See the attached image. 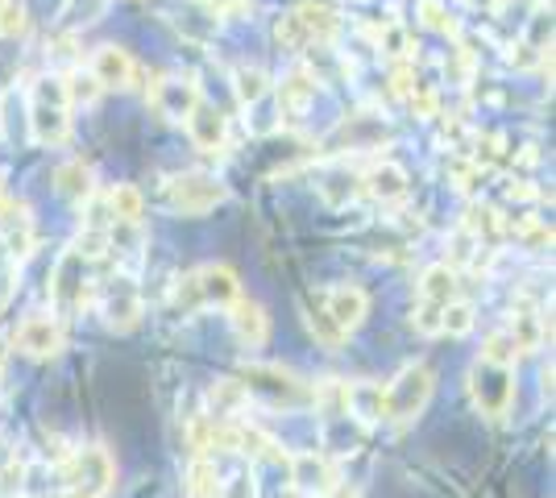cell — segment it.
<instances>
[{"label":"cell","instance_id":"cell-16","mask_svg":"<svg viewBox=\"0 0 556 498\" xmlns=\"http://www.w3.org/2000/svg\"><path fill=\"white\" fill-rule=\"evenodd\" d=\"M503 332L510 336L515 354H532V349H540V341L553 332V324H548V316L535 308L532 299H519V304L510 308V320Z\"/></svg>","mask_w":556,"mask_h":498},{"label":"cell","instance_id":"cell-19","mask_svg":"<svg viewBox=\"0 0 556 498\" xmlns=\"http://www.w3.org/2000/svg\"><path fill=\"white\" fill-rule=\"evenodd\" d=\"M362 188L370 191L378 204H403L407 200V191H412V179H407V170L399 163H382L370 166L366 170V179H362Z\"/></svg>","mask_w":556,"mask_h":498},{"label":"cell","instance_id":"cell-36","mask_svg":"<svg viewBox=\"0 0 556 498\" xmlns=\"http://www.w3.org/2000/svg\"><path fill=\"white\" fill-rule=\"evenodd\" d=\"M378 47L387 50V54H394V59H403L407 50H412V38H407V29L403 25H382V34H378Z\"/></svg>","mask_w":556,"mask_h":498},{"label":"cell","instance_id":"cell-15","mask_svg":"<svg viewBox=\"0 0 556 498\" xmlns=\"http://www.w3.org/2000/svg\"><path fill=\"white\" fill-rule=\"evenodd\" d=\"M291 482L300 495H328L332 486H341V470L325 452H300L291 457Z\"/></svg>","mask_w":556,"mask_h":498},{"label":"cell","instance_id":"cell-24","mask_svg":"<svg viewBox=\"0 0 556 498\" xmlns=\"http://www.w3.org/2000/svg\"><path fill=\"white\" fill-rule=\"evenodd\" d=\"M316 88H320V79L312 72H291L278 84V108L291 113V117H300L303 108L316 100Z\"/></svg>","mask_w":556,"mask_h":498},{"label":"cell","instance_id":"cell-14","mask_svg":"<svg viewBox=\"0 0 556 498\" xmlns=\"http://www.w3.org/2000/svg\"><path fill=\"white\" fill-rule=\"evenodd\" d=\"M187 133H191L195 150L208 154V158H216V154L229 150V117H225L216 104H204V100H200L195 113L187 117Z\"/></svg>","mask_w":556,"mask_h":498},{"label":"cell","instance_id":"cell-23","mask_svg":"<svg viewBox=\"0 0 556 498\" xmlns=\"http://www.w3.org/2000/svg\"><path fill=\"white\" fill-rule=\"evenodd\" d=\"M250 404V391L237 379H216L208 386V416L212 420H241V407Z\"/></svg>","mask_w":556,"mask_h":498},{"label":"cell","instance_id":"cell-39","mask_svg":"<svg viewBox=\"0 0 556 498\" xmlns=\"http://www.w3.org/2000/svg\"><path fill=\"white\" fill-rule=\"evenodd\" d=\"M320 498H362L357 490H349V486H332L328 495H320Z\"/></svg>","mask_w":556,"mask_h":498},{"label":"cell","instance_id":"cell-9","mask_svg":"<svg viewBox=\"0 0 556 498\" xmlns=\"http://www.w3.org/2000/svg\"><path fill=\"white\" fill-rule=\"evenodd\" d=\"M17 354L25 357H59L67 349V329H63V316H50V311H38V316H25L22 324L13 329V341H9Z\"/></svg>","mask_w":556,"mask_h":498},{"label":"cell","instance_id":"cell-27","mask_svg":"<svg viewBox=\"0 0 556 498\" xmlns=\"http://www.w3.org/2000/svg\"><path fill=\"white\" fill-rule=\"evenodd\" d=\"M54 188L59 195H67V200H92V166L84 163V158H67V163L54 170Z\"/></svg>","mask_w":556,"mask_h":498},{"label":"cell","instance_id":"cell-13","mask_svg":"<svg viewBox=\"0 0 556 498\" xmlns=\"http://www.w3.org/2000/svg\"><path fill=\"white\" fill-rule=\"evenodd\" d=\"M0 241H4V250H9L13 258H29L34 245H38L34 216H29V208H25L22 200H13V195L0 200Z\"/></svg>","mask_w":556,"mask_h":498},{"label":"cell","instance_id":"cell-20","mask_svg":"<svg viewBox=\"0 0 556 498\" xmlns=\"http://www.w3.org/2000/svg\"><path fill=\"white\" fill-rule=\"evenodd\" d=\"M462 299V274L448 266V261H437L419 274V304H432V308H444Z\"/></svg>","mask_w":556,"mask_h":498},{"label":"cell","instance_id":"cell-10","mask_svg":"<svg viewBox=\"0 0 556 498\" xmlns=\"http://www.w3.org/2000/svg\"><path fill=\"white\" fill-rule=\"evenodd\" d=\"M316 304L325 308V316L337 324V329L353 332V329H362V320L370 316V295L362 291L357 283H337V286H325L320 295H316Z\"/></svg>","mask_w":556,"mask_h":498},{"label":"cell","instance_id":"cell-31","mask_svg":"<svg viewBox=\"0 0 556 498\" xmlns=\"http://www.w3.org/2000/svg\"><path fill=\"white\" fill-rule=\"evenodd\" d=\"M104 9H109V0H67L59 17H63V29H84V25L100 22Z\"/></svg>","mask_w":556,"mask_h":498},{"label":"cell","instance_id":"cell-5","mask_svg":"<svg viewBox=\"0 0 556 498\" xmlns=\"http://www.w3.org/2000/svg\"><path fill=\"white\" fill-rule=\"evenodd\" d=\"M50 299L54 316H75L92 299V258L84 250H63V258L54 261V279H50Z\"/></svg>","mask_w":556,"mask_h":498},{"label":"cell","instance_id":"cell-6","mask_svg":"<svg viewBox=\"0 0 556 498\" xmlns=\"http://www.w3.org/2000/svg\"><path fill=\"white\" fill-rule=\"evenodd\" d=\"M229 200V188L208 170H184L166 183V204L179 216H208Z\"/></svg>","mask_w":556,"mask_h":498},{"label":"cell","instance_id":"cell-40","mask_svg":"<svg viewBox=\"0 0 556 498\" xmlns=\"http://www.w3.org/2000/svg\"><path fill=\"white\" fill-rule=\"evenodd\" d=\"M469 4H473V9H494L498 0H469Z\"/></svg>","mask_w":556,"mask_h":498},{"label":"cell","instance_id":"cell-1","mask_svg":"<svg viewBox=\"0 0 556 498\" xmlns=\"http://www.w3.org/2000/svg\"><path fill=\"white\" fill-rule=\"evenodd\" d=\"M29 133L38 145H67L71 138V92L63 75H47L29 92Z\"/></svg>","mask_w":556,"mask_h":498},{"label":"cell","instance_id":"cell-11","mask_svg":"<svg viewBox=\"0 0 556 498\" xmlns=\"http://www.w3.org/2000/svg\"><path fill=\"white\" fill-rule=\"evenodd\" d=\"M100 316H104V324H109V329H116V332L138 329L141 291L134 286V279H129V274H116V279H109L104 295H100Z\"/></svg>","mask_w":556,"mask_h":498},{"label":"cell","instance_id":"cell-26","mask_svg":"<svg viewBox=\"0 0 556 498\" xmlns=\"http://www.w3.org/2000/svg\"><path fill=\"white\" fill-rule=\"evenodd\" d=\"M187 498H225V482L212 457H191L187 465Z\"/></svg>","mask_w":556,"mask_h":498},{"label":"cell","instance_id":"cell-4","mask_svg":"<svg viewBox=\"0 0 556 498\" xmlns=\"http://www.w3.org/2000/svg\"><path fill=\"white\" fill-rule=\"evenodd\" d=\"M237 382H241L250 395H262V399H270V404H278V407H307L312 395H316L312 382H303L295 370L275 366V361H250V366H241V379Z\"/></svg>","mask_w":556,"mask_h":498},{"label":"cell","instance_id":"cell-22","mask_svg":"<svg viewBox=\"0 0 556 498\" xmlns=\"http://www.w3.org/2000/svg\"><path fill=\"white\" fill-rule=\"evenodd\" d=\"M345 416H357L362 424H382V386L378 382H345Z\"/></svg>","mask_w":556,"mask_h":498},{"label":"cell","instance_id":"cell-25","mask_svg":"<svg viewBox=\"0 0 556 498\" xmlns=\"http://www.w3.org/2000/svg\"><path fill=\"white\" fill-rule=\"evenodd\" d=\"M104 208H109V220H113V225H141V216H146V195H141L134 183H116V188L104 195Z\"/></svg>","mask_w":556,"mask_h":498},{"label":"cell","instance_id":"cell-8","mask_svg":"<svg viewBox=\"0 0 556 498\" xmlns=\"http://www.w3.org/2000/svg\"><path fill=\"white\" fill-rule=\"evenodd\" d=\"M63 474H67V490L84 498H104L113 490L116 482V465L109 449H75L67 457V465H63Z\"/></svg>","mask_w":556,"mask_h":498},{"label":"cell","instance_id":"cell-28","mask_svg":"<svg viewBox=\"0 0 556 498\" xmlns=\"http://www.w3.org/2000/svg\"><path fill=\"white\" fill-rule=\"evenodd\" d=\"M503 220H507V216H498L494 208H486V204H469V208H465L462 229L473 241H482V245H494V241L503 238Z\"/></svg>","mask_w":556,"mask_h":498},{"label":"cell","instance_id":"cell-12","mask_svg":"<svg viewBox=\"0 0 556 498\" xmlns=\"http://www.w3.org/2000/svg\"><path fill=\"white\" fill-rule=\"evenodd\" d=\"M88 75H92L96 88H104V92H125V88H134V79H138V63H134L129 50L100 47L92 54V63H88Z\"/></svg>","mask_w":556,"mask_h":498},{"label":"cell","instance_id":"cell-21","mask_svg":"<svg viewBox=\"0 0 556 498\" xmlns=\"http://www.w3.org/2000/svg\"><path fill=\"white\" fill-rule=\"evenodd\" d=\"M295 22H300L307 47H328L341 34V13L332 4H300L295 9Z\"/></svg>","mask_w":556,"mask_h":498},{"label":"cell","instance_id":"cell-32","mask_svg":"<svg viewBox=\"0 0 556 498\" xmlns=\"http://www.w3.org/2000/svg\"><path fill=\"white\" fill-rule=\"evenodd\" d=\"M416 13L428 29H437V34H457V17L448 13V4H444V0H419Z\"/></svg>","mask_w":556,"mask_h":498},{"label":"cell","instance_id":"cell-18","mask_svg":"<svg viewBox=\"0 0 556 498\" xmlns=\"http://www.w3.org/2000/svg\"><path fill=\"white\" fill-rule=\"evenodd\" d=\"M150 104L159 108V117L166 120H187L195 113V104H200V88L191 84V79H163V84H154V92H150Z\"/></svg>","mask_w":556,"mask_h":498},{"label":"cell","instance_id":"cell-2","mask_svg":"<svg viewBox=\"0 0 556 498\" xmlns=\"http://www.w3.org/2000/svg\"><path fill=\"white\" fill-rule=\"evenodd\" d=\"M432 391H437V374L424 361L403 366L382 386V411H387V420L391 424H412V420H419L428 411V404H432Z\"/></svg>","mask_w":556,"mask_h":498},{"label":"cell","instance_id":"cell-17","mask_svg":"<svg viewBox=\"0 0 556 498\" xmlns=\"http://www.w3.org/2000/svg\"><path fill=\"white\" fill-rule=\"evenodd\" d=\"M229 329L245 349H262V345L270 341V316H266V308H262L257 299H245V295H241L229 308Z\"/></svg>","mask_w":556,"mask_h":498},{"label":"cell","instance_id":"cell-30","mask_svg":"<svg viewBox=\"0 0 556 498\" xmlns=\"http://www.w3.org/2000/svg\"><path fill=\"white\" fill-rule=\"evenodd\" d=\"M473 324H478V311H473V304L453 299V304H444V308H441V332H444V336H465V332H473Z\"/></svg>","mask_w":556,"mask_h":498},{"label":"cell","instance_id":"cell-3","mask_svg":"<svg viewBox=\"0 0 556 498\" xmlns=\"http://www.w3.org/2000/svg\"><path fill=\"white\" fill-rule=\"evenodd\" d=\"M241 299V283H237V270L225 266V261H212V266H200L191 270L187 279H179V291H175V304L184 311L195 308H225Z\"/></svg>","mask_w":556,"mask_h":498},{"label":"cell","instance_id":"cell-33","mask_svg":"<svg viewBox=\"0 0 556 498\" xmlns=\"http://www.w3.org/2000/svg\"><path fill=\"white\" fill-rule=\"evenodd\" d=\"M29 34V13L17 0H0V38H25Z\"/></svg>","mask_w":556,"mask_h":498},{"label":"cell","instance_id":"cell-7","mask_svg":"<svg viewBox=\"0 0 556 498\" xmlns=\"http://www.w3.org/2000/svg\"><path fill=\"white\" fill-rule=\"evenodd\" d=\"M510 379H515V366H498V361L478 357V366L469 370V395H473L482 416H490V420L507 416L510 399H515V382Z\"/></svg>","mask_w":556,"mask_h":498},{"label":"cell","instance_id":"cell-29","mask_svg":"<svg viewBox=\"0 0 556 498\" xmlns=\"http://www.w3.org/2000/svg\"><path fill=\"white\" fill-rule=\"evenodd\" d=\"M303 320H307V332H312V336H316L325 349H337V345L345 341V332H341L337 324H332V320H328L325 308H320L316 299H303Z\"/></svg>","mask_w":556,"mask_h":498},{"label":"cell","instance_id":"cell-37","mask_svg":"<svg viewBox=\"0 0 556 498\" xmlns=\"http://www.w3.org/2000/svg\"><path fill=\"white\" fill-rule=\"evenodd\" d=\"M469 54H465V47H453L448 54H444V72H448V79H457V84H469Z\"/></svg>","mask_w":556,"mask_h":498},{"label":"cell","instance_id":"cell-35","mask_svg":"<svg viewBox=\"0 0 556 498\" xmlns=\"http://www.w3.org/2000/svg\"><path fill=\"white\" fill-rule=\"evenodd\" d=\"M482 357H486V361H498V366H515V345H510V336L503 329L498 332H490L486 336V345H482Z\"/></svg>","mask_w":556,"mask_h":498},{"label":"cell","instance_id":"cell-41","mask_svg":"<svg viewBox=\"0 0 556 498\" xmlns=\"http://www.w3.org/2000/svg\"><path fill=\"white\" fill-rule=\"evenodd\" d=\"M4 354H9V349H4V341H0V386H4Z\"/></svg>","mask_w":556,"mask_h":498},{"label":"cell","instance_id":"cell-38","mask_svg":"<svg viewBox=\"0 0 556 498\" xmlns=\"http://www.w3.org/2000/svg\"><path fill=\"white\" fill-rule=\"evenodd\" d=\"M212 13H232V9H241V0H204Z\"/></svg>","mask_w":556,"mask_h":498},{"label":"cell","instance_id":"cell-34","mask_svg":"<svg viewBox=\"0 0 556 498\" xmlns=\"http://www.w3.org/2000/svg\"><path fill=\"white\" fill-rule=\"evenodd\" d=\"M237 95H241V104H254L266 95V72L262 67H241L237 72Z\"/></svg>","mask_w":556,"mask_h":498}]
</instances>
